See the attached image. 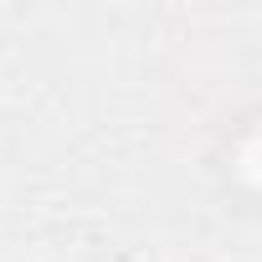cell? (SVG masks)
Returning a JSON list of instances; mask_svg holds the SVG:
<instances>
[{
	"label": "cell",
	"mask_w": 262,
	"mask_h": 262,
	"mask_svg": "<svg viewBox=\"0 0 262 262\" xmlns=\"http://www.w3.org/2000/svg\"><path fill=\"white\" fill-rule=\"evenodd\" d=\"M231 175H236L242 185L262 190V128H257V134H247V139L236 144V155H231Z\"/></svg>",
	"instance_id": "1"
}]
</instances>
